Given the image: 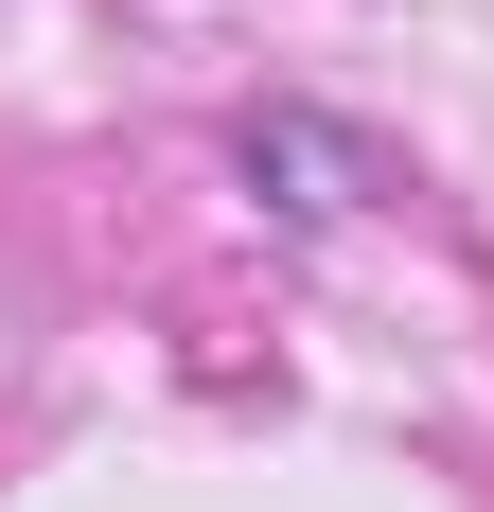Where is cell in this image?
Returning a JSON list of instances; mask_svg holds the SVG:
<instances>
[{
    "label": "cell",
    "instance_id": "cell-1",
    "mask_svg": "<svg viewBox=\"0 0 494 512\" xmlns=\"http://www.w3.org/2000/svg\"><path fill=\"white\" fill-rule=\"evenodd\" d=\"M230 177L283 212V230H353V212H389V142L336 124V106H247V124H230Z\"/></svg>",
    "mask_w": 494,
    "mask_h": 512
}]
</instances>
